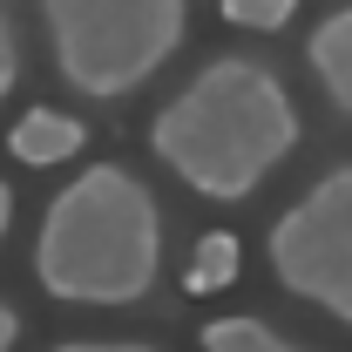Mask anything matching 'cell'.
<instances>
[{
	"label": "cell",
	"mask_w": 352,
	"mask_h": 352,
	"mask_svg": "<svg viewBox=\"0 0 352 352\" xmlns=\"http://www.w3.org/2000/svg\"><path fill=\"white\" fill-rule=\"evenodd\" d=\"M149 149L183 190L210 204H244L298 149V102L278 82V68L251 54H217L183 95L156 109Z\"/></svg>",
	"instance_id": "obj_1"
},
{
	"label": "cell",
	"mask_w": 352,
	"mask_h": 352,
	"mask_svg": "<svg viewBox=\"0 0 352 352\" xmlns=\"http://www.w3.org/2000/svg\"><path fill=\"white\" fill-rule=\"evenodd\" d=\"M163 271L156 197L122 163H95L54 190L34 237V278L61 305H135Z\"/></svg>",
	"instance_id": "obj_2"
},
{
	"label": "cell",
	"mask_w": 352,
	"mask_h": 352,
	"mask_svg": "<svg viewBox=\"0 0 352 352\" xmlns=\"http://www.w3.org/2000/svg\"><path fill=\"white\" fill-rule=\"evenodd\" d=\"M41 28L75 95L122 102L183 47L190 0H41Z\"/></svg>",
	"instance_id": "obj_3"
},
{
	"label": "cell",
	"mask_w": 352,
	"mask_h": 352,
	"mask_svg": "<svg viewBox=\"0 0 352 352\" xmlns=\"http://www.w3.org/2000/svg\"><path fill=\"white\" fill-rule=\"evenodd\" d=\"M271 271L292 298L352 325V163L325 170L271 223Z\"/></svg>",
	"instance_id": "obj_4"
},
{
	"label": "cell",
	"mask_w": 352,
	"mask_h": 352,
	"mask_svg": "<svg viewBox=\"0 0 352 352\" xmlns=\"http://www.w3.org/2000/svg\"><path fill=\"white\" fill-rule=\"evenodd\" d=\"M305 68L318 75V88L332 95V109L352 116V7H332L305 41Z\"/></svg>",
	"instance_id": "obj_5"
},
{
	"label": "cell",
	"mask_w": 352,
	"mask_h": 352,
	"mask_svg": "<svg viewBox=\"0 0 352 352\" xmlns=\"http://www.w3.org/2000/svg\"><path fill=\"white\" fill-rule=\"evenodd\" d=\"M82 142H88V129L75 116H61V109H28V116L14 122V135H7V149H14L21 163H34V170L82 156Z\"/></svg>",
	"instance_id": "obj_6"
},
{
	"label": "cell",
	"mask_w": 352,
	"mask_h": 352,
	"mask_svg": "<svg viewBox=\"0 0 352 352\" xmlns=\"http://www.w3.org/2000/svg\"><path fill=\"white\" fill-rule=\"evenodd\" d=\"M223 285H237V237L230 230H204L197 251H190V271H183V292L190 298H210Z\"/></svg>",
	"instance_id": "obj_7"
},
{
	"label": "cell",
	"mask_w": 352,
	"mask_h": 352,
	"mask_svg": "<svg viewBox=\"0 0 352 352\" xmlns=\"http://www.w3.org/2000/svg\"><path fill=\"white\" fill-rule=\"evenodd\" d=\"M204 352H298L285 332H271L264 318H210L204 325Z\"/></svg>",
	"instance_id": "obj_8"
},
{
	"label": "cell",
	"mask_w": 352,
	"mask_h": 352,
	"mask_svg": "<svg viewBox=\"0 0 352 352\" xmlns=\"http://www.w3.org/2000/svg\"><path fill=\"white\" fill-rule=\"evenodd\" d=\"M292 14H298V0H223V21L230 28H258V34H278Z\"/></svg>",
	"instance_id": "obj_9"
},
{
	"label": "cell",
	"mask_w": 352,
	"mask_h": 352,
	"mask_svg": "<svg viewBox=\"0 0 352 352\" xmlns=\"http://www.w3.org/2000/svg\"><path fill=\"white\" fill-rule=\"evenodd\" d=\"M14 82H21V41H14V21L0 7V102L14 95Z\"/></svg>",
	"instance_id": "obj_10"
},
{
	"label": "cell",
	"mask_w": 352,
	"mask_h": 352,
	"mask_svg": "<svg viewBox=\"0 0 352 352\" xmlns=\"http://www.w3.org/2000/svg\"><path fill=\"white\" fill-rule=\"evenodd\" d=\"M54 352H156V346H142V339H68Z\"/></svg>",
	"instance_id": "obj_11"
},
{
	"label": "cell",
	"mask_w": 352,
	"mask_h": 352,
	"mask_svg": "<svg viewBox=\"0 0 352 352\" xmlns=\"http://www.w3.org/2000/svg\"><path fill=\"white\" fill-rule=\"evenodd\" d=\"M14 339H21V318H14V305H0V352H14Z\"/></svg>",
	"instance_id": "obj_12"
},
{
	"label": "cell",
	"mask_w": 352,
	"mask_h": 352,
	"mask_svg": "<svg viewBox=\"0 0 352 352\" xmlns=\"http://www.w3.org/2000/svg\"><path fill=\"white\" fill-rule=\"evenodd\" d=\"M7 223H14V190L0 183V237H7Z\"/></svg>",
	"instance_id": "obj_13"
}]
</instances>
